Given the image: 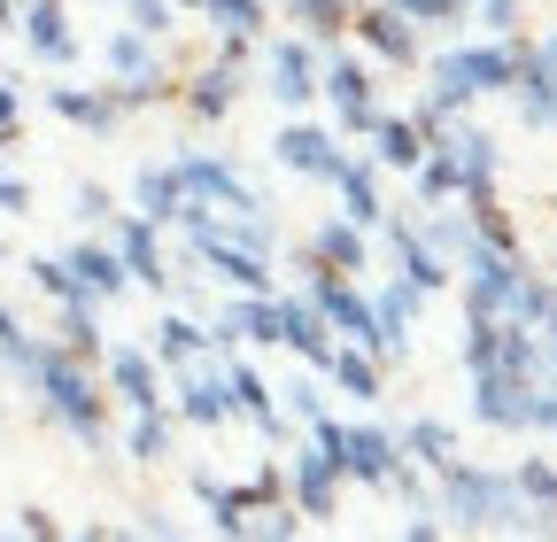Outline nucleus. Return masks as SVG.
<instances>
[{
    "instance_id": "obj_1",
    "label": "nucleus",
    "mask_w": 557,
    "mask_h": 542,
    "mask_svg": "<svg viewBox=\"0 0 557 542\" xmlns=\"http://www.w3.org/2000/svg\"><path fill=\"white\" fill-rule=\"evenodd\" d=\"M434 519H442V534L457 527V534H534L527 527V504L511 496V472L504 465H472V457H457L449 472H434Z\"/></svg>"
},
{
    "instance_id": "obj_2",
    "label": "nucleus",
    "mask_w": 557,
    "mask_h": 542,
    "mask_svg": "<svg viewBox=\"0 0 557 542\" xmlns=\"http://www.w3.org/2000/svg\"><path fill=\"white\" fill-rule=\"evenodd\" d=\"M24 387L39 395V411H47V419H54V427H62L70 442H86V449H109V427H116V403H109V387H101V372H94V365H78V357H62V349L47 342Z\"/></svg>"
},
{
    "instance_id": "obj_3",
    "label": "nucleus",
    "mask_w": 557,
    "mask_h": 542,
    "mask_svg": "<svg viewBox=\"0 0 557 542\" xmlns=\"http://www.w3.org/2000/svg\"><path fill=\"white\" fill-rule=\"evenodd\" d=\"M418 71H426V109L472 116V101L511 94V39H457V47L426 54Z\"/></svg>"
},
{
    "instance_id": "obj_4",
    "label": "nucleus",
    "mask_w": 557,
    "mask_h": 542,
    "mask_svg": "<svg viewBox=\"0 0 557 542\" xmlns=\"http://www.w3.org/2000/svg\"><path fill=\"white\" fill-rule=\"evenodd\" d=\"M318 101H325V124L341 132V140H364V132L380 124V78L364 54L348 47H325L318 54Z\"/></svg>"
},
{
    "instance_id": "obj_5",
    "label": "nucleus",
    "mask_w": 557,
    "mask_h": 542,
    "mask_svg": "<svg viewBox=\"0 0 557 542\" xmlns=\"http://www.w3.org/2000/svg\"><path fill=\"white\" fill-rule=\"evenodd\" d=\"M302 271H310V310L333 325V342H357L364 357H380V318H372V287L364 280H333V271H318L310 256H302Z\"/></svg>"
},
{
    "instance_id": "obj_6",
    "label": "nucleus",
    "mask_w": 557,
    "mask_h": 542,
    "mask_svg": "<svg viewBox=\"0 0 557 542\" xmlns=\"http://www.w3.org/2000/svg\"><path fill=\"white\" fill-rule=\"evenodd\" d=\"M171 171H178L186 201H209V210H218L225 225L263 218V201H256V186L240 178V163H233V156H171Z\"/></svg>"
},
{
    "instance_id": "obj_7",
    "label": "nucleus",
    "mask_w": 557,
    "mask_h": 542,
    "mask_svg": "<svg viewBox=\"0 0 557 542\" xmlns=\"http://www.w3.org/2000/svg\"><path fill=\"white\" fill-rule=\"evenodd\" d=\"M271 163L278 171H295V178H318V186H333V171L348 163V140L333 124H318V116H287L271 132Z\"/></svg>"
},
{
    "instance_id": "obj_8",
    "label": "nucleus",
    "mask_w": 557,
    "mask_h": 542,
    "mask_svg": "<svg viewBox=\"0 0 557 542\" xmlns=\"http://www.w3.org/2000/svg\"><path fill=\"white\" fill-rule=\"evenodd\" d=\"M101 387H109V403H116V411H163V403H171V387H163V365L148 357V342H116V349H101Z\"/></svg>"
},
{
    "instance_id": "obj_9",
    "label": "nucleus",
    "mask_w": 557,
    "mask_h": 542,
    "mask_svg": "<svg viewBox=\"0 0 557 542\" xmlns=\"http://www.w3.org/2000/svg\"><path fill=\"white\" fill-rule=\"evenodd\" d=\"M263 94L287 116H310V101H318V47L295 39V32L263 39Z\"/></svg>"
},
{
    "instance_id": "obj_10",
    "label": "nucleus",
    "mask_w": 557,
    "mask_h": 542,
    "mask_svg": "<svg viewBox=\"0 0 557 542\" xmlns=\"http://www.w3.org/2000/svg\"><path fill=\"white\" fill-rule=\"evenodd\" d=\"M101 241L116 248V263H124V280H132V287H148V295H171V287H178V280H171V256H163V225L116 210V225H109Z\"/></svg>"
},
{
    "instance_id": "obj_11",
    "label": "nucleus",
    "mask_w": 557,
    "mask_h": 542,
    "mask_svg": "<svg viewBox=\"0 0 557 542\" xmlns=\"http://www.w3.org/2000/svg\"><path fill=\"white\" fill-rule=\"evenodd\" d=\"M148 357H156L163 372H194V365H218V357H233V342H225L218 325L186 318V310H163V318H156V333H148Z\"/></svg>"
},
{
    "instance_id": "obj_12",
    "label": "nucleus",
    "mask_w": 557,
    "mask_h": 542,
    "mask_svg": "<svg viewBox=\"0 0 557 542\" xmlns=\"http://www.w3.org/2000/svg\"><path fill=\"white\" fill-rule=\"evenodd\" d=\"M380 233H387V256H395V280H410L418 295H442V287L457 280V271H449V256H442L426 233H418V218L387 210V218H380Z\"/></svg>"
},
{
    "instance_id": "obj_13",
    "label": "nucleus",
    "mask_w": 557,
    "mask_h": 542,
    "mask_svg": "<svg viewBox=\"0 0 557 542\" xmlns=\"http://www.w3.org/2000/svg\"><path fill=\"white\" fill-rule=\"evenodd\" d=\"M395 472H403V442H395V427L348 419V434H341V481H348V489H387Z\"/></svg>"
},
{
    "instance_id": "obj_14",
    "label": "nucleus",
    "mask_w": 557,
    "mask_h": 542,
    "mask_svg": "<svg viewBox=\"0 0 557 542\" xmlns=\"http://www.w3.org/2000/svg\"><path fill=\"white\" fill-rule=\"evenodd\" d=\"M341 489H348V481H341V465H333L325 449L302 442V449L287 457V504H295L302 527H325V519L341 512Z\"/></svg>"
},
{
    "instance_id": "obj_15",
    "label": "nucleus",
    "mask_w": 557,
    "mask_h": 542,
    "mask_svg": "<svg viewBox=\"0 0 557 542\" xmlns=\"http://www.w3.org/2000/svg\"><path fill=\"white\" fill-rule=\"evenodd\" d=\"M348 39H357L372 62H387V71H418V62H426V39H418L395 9H380V0H357V16H348Z\"/></svg>"
},
{
    "instance_id": "obj_16",
    "label": "nucleus",
    "mask_w": 557,
    "mask_h": 542,
    "mask_svg": "<svg viewBox=\"0 0 557 542\" xmlns=\"http://www.w3.org/2000/svg\"><path fill=\"white\" fill-rule=\"evenodd\" d=\"M218 365H225V395H233V419H248V427H256L263 442H287V434H295V419L278 411V387H271V380H263V372H256V365H248L240 349H233V357H218Z\"/></svg>"
},
{
    "instance_id": "obj_17",
    "label": "nucleus",
    "mask_w": 557,
    "mask_h": 542,
    "mask_svg": "<svg viewBox=\"0 0 557 542\" xmlns=\"http://www.w3.org/2000/svg\"><path fill=\"white\" fill-rule=\"evenodd\" d=\"M511 101H519V124L527 132H557V78L542 62V39H511Z\"/></svg>"
},
{
    "instance_id": "obj_18",
    "label": "nucleus",
    "mask_w": 557,
    "mask_h": 542,
    "mask_svg": "<svg viewBox=\"0 0 557 542\" xmlns=\"http://www.w3.org/2000/svg\"><path fill=\"white\" fill-rule=\"evenodd\" d=\"M534 403H542V380H504V372L472 380V419L496 434H534Z\"/></svg>"
},
{
    "instance_id": "obj_19",
    "label": "nucleus",
    "mask_w": 557,
    "mask_h": 542,
    "mask_svg": "<svg viewBox=\"0 0 557 542\" xmlns=\"http://www.w3.org/2000/svg\"><path fill=\"white\" fill-rule=\"evenodd\" d=\"M62 271H70V287H78V303H116V295H132V280H124V263H116V248L101 241V233H78L62 248Z\"/></svg>"
},
{
    "instance_id": "obj_20",
    "label": "nucleus",
    "mask_w": 557,
    "mask_h": 542,
    "mask_svg": "<svg viewBox=\"0 0 557 542\" xmlns=\"http://www.w3.org/2000/svg\"><path fill=\"white\" fill-rule=\"evenodd\" d=\"M171 419H186V427H233V395H225V365H194V372H178V387H171V403H163Z\"/></svg>"
},
{
    "instance_id": "obj_21",
    "label": "nucleus",
    "mask_w": 557,
    "mask_h": 542,
    "mask_svg": "<svg viewBox=\"0 0 557 542\" xmlns=\"http://www.w3.org/2000/svg\"><path fill=\"white\" fill-rule=\"evenodd\" d=\"M186 489H194V504L209 512V534H218V542H248V527H256V512H263L248 481H218V472H194Z\"/></svg>"
},
{
    "instance_id": "obj_22",
    "label": "nucleus",
    "mask_w": 557,
    "mask_h": 542,
    "mask_svg": "<svg viewBox=\"0 0 557 542\" xmlns=\"http://www.w3.org/2000/svg\"><path fill=\"white\" fill-rule=\"evenodd\" d=\"M16 32H24V54L47 62V71H70V62H78V32H70V9H62V0H24Z\"/></svg>"
},
{
    "instance_id": "obj_23",
    "label": "nucleus",
    "mask_w": 557,
    "mask_h": 542,
    "mask_svg": "<svg viewBox=\"0 0 557 542\" xmlns=\"http://www.w3.org/2000/svg\"><path fill=\"white\" fill-rule=\"evenodd\" d=\"M240 86H248V71L201 62V71H186V78H178V109H186L194 124H225V116L240 109Z\"/></svg>"
},
{
    "instance_id": "obj_24",
    "label": "nucleus",
    "mask_w": 557,
    "mask_h": 542,
    "mask_svg": "<svg viewBox=\"0 0 557 542\" xmlns=\"http://www.w3.org/2000/svg\"><path fill=\"white\" fill-rule=\"evenodd\" d=\"M418 310H426V295H418L410 280H380L372 287V318H380V365H403L410 357V325Z\"/></svg>"
},
{
    "instance_id": "obj_25",
    "label": "nucleus",
    "mask_w": 557,
    "mask_h": 542,
    "mask_svg": "<svg viewBox=\"0 0 557 542\" xmlns=\"http://www.w3.org/2000/svg\"><path fill=\"white\" fill-rule=\"evenodd\" d=\"M278 349L302 357V372H325V357H333V325L310 310V295H278Z\"/></svg>"
},
{
    "instance_id": "obj_26",
    "label": "nucleus",
    "mask_w": 557,
    "mask_h": 542,
    "mask_svg": "<svg viewBox=\"0 0 557 542\" xmlns=\"http://www.w3.org/2000/svg\"><path fill=\"white\" fill-rule=\"evenodd\" d=\"M511 472V496L527 504V542H549L557 534V457H519V465H504Z\"/></svg>"
},
{
    "instance_id": "obj_27",
    "label": "nucleus",
    "mask_w": 557,
    "mask_h": 542,
    "mask_svg": "<svg viewBox=\"0 0 557 542\" xmlns=\"http://www.w3.org/2000/svg\"><path fill=\"white\" fill-rule=\"evenodd\" d=\"M302 256L318 271H333V280H372V241H364V225H348V218H325Z\"/></svg>"
},
{
    "instance_id": "obj_28",
    "label": "nucleus",
    "mask_w": 557,
    "mask_h": 542,
    "mask_svg": "<svg viewBox=\"0 0 557 542\" xmlns=\"http://www.w3.org/2000/svg\"><path fill=\"white\" fill-rule=\"evenodd\" d=\"M387 171H372L357 148H348V163L333 171V194H341V218L348 225H364V233H380V218H387V186H380Z\"/></svg>"
},
{
    "instance_id": "obj_29",
    "label": "nucleus",
    "mask_w": 557,
    "mask_h": 542,
    "mask_svg": "<svg viewBox=\"0 0 557 542\" xmlns=\"http://www.w3.org/2000/svg\"><path fill=\"white\" fill-rule=\"evenodd\" d=\"M364 163H372V171H395V178H410L418 163H426V140H418V124L380 109V124L364 132Z\"/></svg>"
},
{
    "instance_id": "obj_30",
    "label": "nucleus",
    "mask_w": 557,
    "mask_h": 542,
    "mask_svg": "<svg viewBox=\"0 0 557 542\" xmlns=\"http://www.w3.org/2000/svg\"><path fill=\"white\" fill-rule=\"evenodd\" d=\"M47 109H54L62 124H78V132H116V124H124L116 86H47Z\"/></svg>"
},
{
    "instance_id": "obj_31",
    "label": "nucleus",
    "mask_w": 557,
    "mask_h": 542,
    "mask_svg": "<svg viewBox=\"0 0 557 542\" xmlns=\"http://www.w3.org/2000/svg\"><path fill=\"white\" fill-rule=\"evenodd\" d=\"M318 380H333L348 403H380V395H387V365H380V357H364L357 342H333V357H325V372H318Z\"/></svg>"
},
{
    "instance_id": "obj_32",
    "label": "nucleus",
    "mask_w": 557,
    "mask_h": 542,
    "mask_svg": "<svg viewBox=\"0 0 557 542\" xmlns=\"http://www.w3.org/2000/svg\"><path fill=\"white\" fill-rule=\"evenodd\" d=\"M278 16L295 24V39H310L318 54L348 39V16H357V0H278Z\"/></svg>"
},
{
    "instance_id": "obj_33",
    "label": "nucleus",
    "mask_w": 557,
    "mask_h": 542,
    "mask_svg": "<svg viewBox=\"0 0 557 542\" xmlns=\"http://www.w3.org/2000/svg\"><path fill=\"white\" fill-rule=\"evenodd\" d=\"M178 210H186L178 171H171V163H139V178H132V218H148V225H178Z\"/></svg>"
},
{
    "instance_id": "obj_34",
    "label": "nucleus",
    "mask_w": 557,
    "mask_h": 542,
    "mask_svg": "<svg viewBox=\"0 0 557 542\" xmlns=\"http://www.w3.org/2000/svg\"><path fill=\"white\" fill-rule=\"evenodd\" d=\"M395 442H403V457H410L418 472H426V481H434V472H449V465L465 457V449H457V427H449V419H410V427H403Z\"/></svg>"
},
{
    "instance_id": "obj_35",
    "label": "nucleus",
    "mask_w": 557,
    "mask_h": 542,
    "mask_svg": "<svg viewBox=\"0 0 557 542\" xmlns=\"http://www.w3.org/2000/svg\"><path fill=\"white\" fill-rule=\"evenodd\" d=\"M47 342L62 349V357H78V365H101V310L94 303H54V333H47Z\"/></svg>"
},
{
    "instance_id": "obj_36",
    "label": "nucleus",
    "mask_w": 557,
    "mask_h": 542,
    "mask_svg": "<svg viewBox=\"0 0 557 542\" xmlns=\"http://www.w3.org/2000/svg\"><path fill=\"white\" fill-rule=\"evenodd\" d=\"M101 62H109V86H139V78H163V71H171L163 47H156V39H139V32H109Z\"/></svg>"
},
{
    "instance_id": "obj_37",
    "label": "nucleus",
    "mask_w": 557,
    "mask_h": 542,
    "mask_svg": "<svg viewBox=\"0 0 557 542\" xmlns=\"http://www.w3.org/2000/svg\"><path fill=\"white\" fill-rule=\"evenodd\" d=\"M194 16L218 32V39H248V47L271 39V0H201Z\"/></svg>"
},
{
    "instance_id": "obj_38",
    "label": "nucleus",
    "mask_w": 557,
    "mask_h": 542,
    "mask_svg": "<svg viewBox=\"0 0 557 542\" xmlns=\"http://www.w3.org/2000/svg\"><path fill=\"white\" fill-rule=\"evenodd\" d=\"M504 318H511V325H527V333H557V280L527 263V280H519V295H511V310H504Z\"/></svg>"
},
{
    "instance_id": "obj_39",
    "label": "nucleus",
    "mask_w": 557,
    "mask_h": 542,
    "mask_svg": "<svg viewBox=\"0 0 557 542\" xmlns=\"http://www.w3.org/2000/svg\"><path fill=\"white\" fill-rule=\"evenodd\" d=\"M380 9H395L418 39H426V32H457V24H472V0H380Z\"/></svg>"
},
{
    "instance_id": "obj_40",
    "label": "nucleus",
    "mask_w": 557,
    "mask_h": 542,
    "mask_svg": "<svg viewBox=\"0 0 557 542\" xmlns=\"http://www.w3.org/2000/svg\"><path fill=\"white\" fill-rule=\"evenodd\" d=\"M124 457H132V465H163V457H171V411H139V419L124 427Z\"/></svg>"
},
{
    "instance_id": "obj_41",
    "label": "nucleus",
    "mask_w": 557,
    "mask_h": 542,
    "mask_svg": "<svg viewBox=\"0 0 557 542\" xmlns=\"http://www.w3.org/2000/svg\"><path fill=\"white\" fill-rule=\"evenodd\" d=\"M70 201H78V233H109V225H116V194H109L101 178H78V194H70Z\"/></svg>"
},
{
    "instance_id": "obj_42",
    "label": "nucleus",
    "mask_w": 557,
    "mask_h": 542,
    "mask_svg": "<svg viewBox=\"0 0 557 542\" xmlns=\"http://www.w3.org/2000/svg\"><path fill=\"white\" fill-rule=\"evenodd\" d=\"M124 32H139V39H171V32H178V9H171V0H124Z\"/></svg>"
},
{
    "instance_id": "obj_43",
    "label": "nucleus",
    "mask_w": 557,
    "mask_h": 542,
    "mask_svg": "<svg viewBox=\"0 0 557 542\" xmlns=\"http://www.w3.org/2000/svg\"><path fill=\"white\" fill-rule=\"evenodd\" d=\"M472 24H480V39H519L527 9L519 0H472Z\"/></svg>"
},
{
    "instance_id": "obj_44",
    "label": "nucleus",
    "mask_w": 557,
    "mask_h": 542,
    "mask_svg": "<svg viewBox=\"0 0 557 542\" xmlns=\"http://www.w3.org/2000/svg\"><path fill=\"white\" fill-rule=\"evenodd\" d=\"M278 411H287V419H325V387H318V372H302V380H287V387H278Z\"/></svg>"
},
{
    "instance_id": "obj_45",
    "label": "nucleus",
    "mask_w": 557,
    "mask_h": 542,
    "mask_svg": "<svg viewBox=\"0 0 557 542\" xmlns=\"http://www.w3.org/2000/svg\"><path fill=\"white\" fill-rule=\"evenodd\" d=\"M248 542H302V519H295V504H271V512H256Z\"/></svg>"
},
{
    "instance_id": "obj_46",
    "label": "nucleus",
    "mask_w": 557,
    "mask_h": 542,
    "mask_svg": "<svg viewBox=\"0 0 557 542\" xmlns=\"http://www.w3.org/2000/svg\"><path fill=\"white\" fill-rule=\"evenodd\" d=\"M248 489H256L263 512H271V504H287V465H256V472H248Z\"/></svg>"
},
{
    "instance_id": "obj_47",
    "label": "nucleus",
    "mask_w": 557,
    "mask_h": 542,
    "mask_svg": "<svg viewBox=\"0 0 557 542\" xmlns=\"http://www.w3.org/2000/svg\"><path fill=\"white\" fill-rule=\"evenodd\" d=\"M24 210H32V178H16L0 163V218H24Z\"/></svg>"
},
{
    "instance_id": "obj_48",
    "label": "nucleus",
    "mask_w": 557,
    "mask_h": 542,
    "mask_svg": "<svg viewBox=\"0 0 557 542\" xmlns=\"http://www.w3.org/2000/svg\"><path fill=\"white\" fill-rule=\"evenodd\" d=\"M109 542H186L163 512H139V534H109Z\"/></svg>"
},
{
    "instance_id": "obj_49",
    "label": "nucleus",
    "mask_w": 557,
    "mask_h": 542,
    "mask_svg": "<svg viewBox=\"0 0 557 542\" xmlns=\"http://www.w3.org/2000/svg\"><path fill=\"white\" fill-rule=\"evenodd\" d=\"M0 132H24V86L0 71Z\"/></svg>"
},
{
    "instance_id": "obj_50",
    "label": "nucleus",
    "mask_w": 557,
    "mask_h": 542,
    "mask_svg": "<svg viewBox=\"0 0 557 542\" xmlns=\"http://www.w3.org/2000/svg\"><path fill=\"white\" fill-rule=\"evenodd\" d=\"M24 542H62V527H54V512L47 504H24V527H16Z\"/></svg>"
},
{
    "instance_id": "obj_51",
    "label": "nucleus",
    "mask_w": 557,
    "mask_h": 542,
    "mask_svg": "<svg viewBox=\"0 0 557 542\" xmlns=\"http://www.w3.org/2000/svg\"><path fill=\"white\" fill-rule=\"evenodd\" d=\"M395 542H442V519H434V512H418V519H410Z\"/></svg>"
},
{
    "instance_id": "obj_52",
    "label": "nucleus",
    "mask_w": 557,
    "mask_h": 542,
    "mask_svg": "<svg viewBox=\"0 0 557 542\" xmlns=\"http://www.w3.org/2000/svg\"><path fill=\"white\" fill-rule=\"evenodd\" d=\"M542 387L557 395V333H542Z\"/></svg>"
},
{
    "instance_id": "obj_53",
    "label": "nucleus",
    "mask_w": 557,
    "mask_h": 542,
    "mask_svg": "<svg viewBox=\"0 0 557 542\" xmlns=\"http://www.w3.org/2000/svg\"><path fill=\"white\" fill-rule=\"evenodd\" d=\"M16 16H24V0H0V32H16Z\"/></svg>"
},
{
    "instance_id": "obj_54",
    "label": "nucleus",
    "mask_w": 557,
    "mask_h": 542,
    "mask_svg": "<svg viewBox=\"0 0 557 542\" xmlns=\"http://www.w3.org/2000/svg\"><path fill=\"white\" fill-rule=\"evenodd\" d=\"M116 527H86V534H62V542H109Z\"/></svg>"
},
{
    "instance_id": "obj_55",
    "label": "nucleus",
    "mask_w": 557,
    "mask_h": 542,
    "mask_svg": "<svg viewBox=\"0 0 557 542\" xmlns=\"http://www.w3.org/2000/svg\"><path fill=\"white\" fill-rule=\"evenodd\" d=\"M542 62H549V78H557V32H549V39H542Z\"/></svg>"
},
{
    "instance_id": "obj_56",
    "label": "nucleus",
    "mask_w": 557,
    "mask_h": 542,
    "mask_svg": "<svg viewBox=\"0 0 557 542\" xmlns=\"http://www.w3.org/2000/svg\"><path fill=\"white\" fill-rule=\"evenodd\" d=\"M0 263H9V241H0Z\"/></svg>"
},
{
    "instance_id": "obj_57",
    "label": "nucleus",
    "mask_w": 557,
    "mask_h": 542,
    "mask_svg": "<svg viewBox=\"0 0 557 542\" xmlns=\"http://www.w3.org/2000/svg\"><path fill=\"white\" fill-rule=\"evenodd\" d=\"M549 280H557V256H549Z\"/></svg>"
},
{
    "instance_id": "obj_58",
    "label": "nucleus",
    "mask_w": 557,
    "mask_h": 542,
    "mask_svg": "<svg viewBox=\"0 0 557 542\" xmlns=\"http://www.w3.org/2000/svg\"><path fill=\"white\" fill-rule=\"evenodd\" d=\"M116 9H124V0H116Z\"/></svg>"
}]
</instances>
